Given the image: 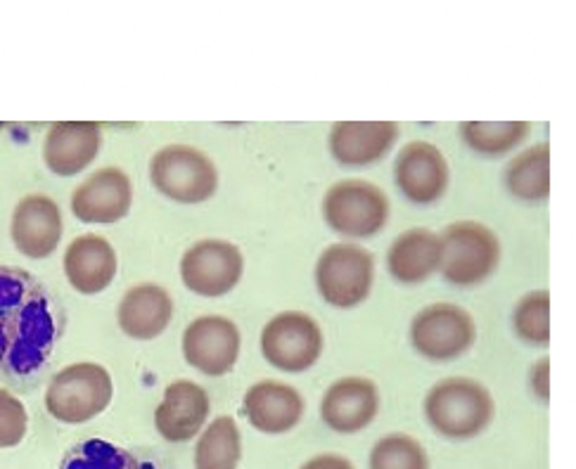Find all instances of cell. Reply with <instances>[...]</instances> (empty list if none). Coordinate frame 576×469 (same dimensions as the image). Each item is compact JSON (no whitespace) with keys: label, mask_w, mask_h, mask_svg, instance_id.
<instances>
[{"label":"cell","mask_w":576,"mask_h":469,"mask_svg":"<svg viewBox=\"0 0 576 469\" xmlns=\"http://www.w3.org/2000/svg\"><path fill=\"white\" fill-rule=\"evenodd\" d=\"M62 332V311L24 268L0 266V374L10 384L41 379Z\"/></svg>","instance_id":"1"},{"label":"cell","mask_w":576,"mask_h":469,"mask_svg":"<svg viewBox=\"0 0 576 469\" xmlns=\"http://www.w3.org/2000/svg\"><path fill=\"white\" fill-rule=\"evenodd\" d=\"M496 403L484 384L470 377H448L425 399L427 422L446 439H472L491 424Z\"/></svg>","instance_id":"2"},{"label":"cell","mask_w":576,"mask_h":469,"mask_svg":"<svg viewBox=\"0 0 576 469\" xmlns=\"http://www.w3.org/2000/svg\"><path fill=\"white\" fill-rule=\"evenodd\" d=\"M441 240V275L451 285L472 287L489 278L501 261V242L479 220H456L446 225Z\"/></svg>","instance_id":"3"},{"label":"cell","mask_w":576,"mask_h":469,"mask_svg":"<svg viewBox=\"0 0 576 469\" xmlns=\"http://www.w3.org/2000/svg\"><path fill=\"white\" fill-rule=\"evenodd\" d=\"M114 384L97 363H74L53 374L46 389V408L59 422L81 424L104 410L112 401Z\"/></svg>","instance_id":"4"},{"label":"cell","mask_w":576,"mask_h":469,"mask_svg":"<svg viewBox=\"0 0 576 469\" xmlns=\"http://www.w3.org/2000/svg\"><path fill=\"white\" fill-rule=\"evenodd\" d=\"M152 185L180 204L207 202L219 187V171L202 150L190 145H166L149 164Z\"/></svg>","instance_id":"5"},{"label":"cell","mask_w":576,"mask_h":469,"mask_svg":"<svg viewBox=\"0 0 576 469\" xmlns=\"http://www.w3.org/2000/svg\"><path fill=\"white\" fill-rule=\"evenodd\" d=\"M375 280V258L353 242H337L315 263V287L335 308H353L368 299Z\"/></svg>","instance_id":"6"},{"label":"cell","mask_w":576,"mask_h":469,"mask_svg":"<svg viewBox=\"0 0 576 469\" xmlns=\"http://www.w3.org/2000/svg\"><path fill=\"white\" fill-rule=\"evenodd\" d=\"M323 216L335 233L363 240L384 228L389 218V200L378 185L368 180H340L325 195Z\"/></svg>","instance_id":"7"},{"label":"cell","mask_w":576,"mask_h":469,"mask_svg":"<svg viewBox=\"0 0 576 469\" xmlns=\"http://www.w3.org/2000/svg\"><path fill=\"white\" fill-rule=\"evenodd\" d=\"M323 329L301 311L278 313L261 332L263 358L282 372H304L323 353Z\"/></svg>","instance_id":"8"},{"label":"cell","mask_w":576,"mask_h":469,"mask_svg":"<svg viewBox=\"0 0 576 469\" xmlns=\"http://www.w3.org/2000/svg\"><path fill=\"white\" fill-rule=\"evenodd\" d=\"M477 339V325L456 303H431L411 323V344L429 361H451L463 356Z\"/></svg>","instance_id":"9"},{"label":"cell","mask_w":576,"mask_h":469,"mask_svg":"<svg viewBox=\"0 0 576 469\" xmlns=\"http://www.w3.org/2000/svg\"><path fill=\"white\" fill-rule=\"evenodd\" d=\"M245 258L225 240H199L180 258L183 285L199 296H223L240 283Z\"/></svg>","instance_id":"10"},{"label":"cell","mask_w":576,"mask_h":469,"mask_svg":"<svg viewBox=\"0 0 576 469\" xmlns=\"http://www.w3.org/2000/svg\"><path fill=\"white\" fill-rule=\"evenodd\" d=\"M183 356L209 377L230 372L240 356V329L223 316H199L183 332Z\"/></svg>","instance_id":"11"},{"label":"cell","mask_w":576,"mask_h":469,"mask_svg":"<svg viewBox=\"0 0 576 469\" xmlns=\"http://www.w3.org/2000/svg\"><path fill=\"white\" fill-rule=\"evenodd\" d=\"M448 162L431 142L415 140L398 152L394 162V180L406 200L415 204L436 202L448 187Z\"/></svg>","instance_id":"12"},{"label":"cell","mask_w":576,"mask_h":469,"mask_svg":"<svg viewBox=\"0 0 576 469\" xmlns=\"http://www.w3.org/2000/svg\"><path fill=\"white\" fill-rule=\"evenodd\" d=\"M133 202L131 178L121 169L107 166L88 175L71 192V213L81 223H116Z\"/></svg>","instance_id":"13"},{"label":"cell","mask_w":576,"mask_h":469,"mask_svg":"<svg viewBox=\"0 0 576 469\" xmlns=\"http://www.w3.org/2000/svg\"><path fill=\"white\" fill-rule=\"evenodd\" d=\"M62 211L46 195L24 197L12 211V242L24 256L48 258L62 240Z\"/></svg>","instance_id":"14"},{"label":"cell","mask_w":576,"mask_h":469,"mask_svg":"<svg viewBox=\"0 0 576 469\" xmlns=\"http://www.w3.org/2000/svg\"><path fill=\"white\" fill-rule=\"evenodd\" d=\"M380 410V391L365 377H342L325 391L320 417L340 434L361 432Z\"/></svg>","instance_id":"15"},{"label":"cell","mask_w":576,"mask_h":469,"mask_svg":"<svg viewBox=\"0 0 576 469\" xmlns=\"http://www.w3.org/2000/svg\"><path fill=\"white\" fill-rule=\"evenodd\" d=\"M209 394L195 382L178 379L164 391V399L154 410V427L171 443H183L199 434L209 417Z\"/></svg>","instance_id":"16"},{"label":"cell","mask_w":576,"mask_h":469,"mask_svg":"<svg viewBox=\"0 0 576 469\" xmlns=\"http://www.w3.org/2000/svg\"><path fill=\"white\" fill-rule=\"evenodd\" d=\"M102 145V131L93 121H59L50 126L43 142V159L55 175L81 173L93 164Z\"/></svg>","instance_id":"17"},{"label":"cell","mask_w":576,"mask_h":469,"mask_svg":"<svg viewBox=\"0 0 576 469\" xmlns=\"http://www.w3.org/2000/svg\"><path fill=\"white\" fill-rule=\"evenodd\" d=\"M396 137L394 121H340L330 131V152L344 166H368L391 150Z\"/></svg>","instance_id":"18"},{"label":"cell","mask_w":576,"mask_h":469,"mask_svg":"<svg viewBox=\"0 0 576 469\" xmlns=\"http://www.w3.org/2000/svg\"><path fill=\"white\" fill-rule=\"evenodd\" d=\"M245 412L254 429L263 434H282L299 424L304 399L295 386L263 379L245 394Z\"/></svg>","instance_id":"19"},{"label":"cell","mask_w":576,"mask_h":469,"mask_svg":"<svg viewBox=\"0 0 576 469\" xmlns=\"http://www.w3.org/2000/svg\"><path fill=\"white\" fill-rule=\"evenodd\" d=\"M64 275L81 294H100L116 275V251L104 237L81 235L64 251Z\"/></svg>","instance_id":"20"},{"label":"cell","mask_w":576,"mask_h":469,"mask_svg":"<svg viewBox=\"0 0 576 469\" xmlns=\"http://www.w3.org/2000/svg\"><path fill=\"white\" fill-rule=\"evenodd\" d=\"M119 327L133 339H154L174 318V299L159 285L131 287L119 303Z\"/></svg>","instance_id":"21"},{"label":"cell","mask_w":576,"mask_h":469,"mask_svg":"<svg viewBox=\"0 0 576 469\" xmlns=\"http://www.w3.org/2000/svg\"><path fill=\"white\" fill-rule=\"evenodd\" d=\"M441 266V240L436 233L413 228L398 235L387 251V268L398 283L415 285L427 280Z\"/></svg>","instance_id":"22"},{"label":"cell","mask_w":576,"mask_h":469,"mask_svg":"<svg viewBox=\"0 0 576 469\" xmlns=\"http://www.w3.org/2000/svg\"><path fill=\"white\" fill-rule=\"evenodd\" d=\"M505 187L522 202H546L550 195V147L548 142L527 147L505 169Z\"/></svg>","instance_id":"23"},{"label":"cell","mask_w":576,"mask_h":469,"mask_svg":"<svg viewBox=\"0 0 576 469\" xmlns=\"http://www.w3.org/2000/svg\"><path fill=\"white\" fill-rule=\"evenodd\" d=\"M59 469H162L154 457H142L102 439H88L71 446Z\"/></svg>","instance_id":"24"},{"label":"cell","mask_w":576,"mask_h":469,"mask_svg":"<svg viewBox=\"0 0 576 469\" xmlns=\"http://www.w3.org/2000/svg\"><path fill=\"white\" fill-rule=\"evenodd\" d=\"M242 455L240 429L232 417H216L195 448V469H237Z\"/></svg>","instance_id":"25"},{"label":"cell","mask_w":576,"mask_h":469,"mask_svg":"<svg viewBox=\"0 0 576 469\" xmlns=\"http://www.w3.org/2000/svg\"><path fill=\"white\" fill-rule=\"evenodd\" d=\"M527 121H463L461 135L463 140L479 154H505L527 137Z\"/></svg>","instance_id":"26"},{"label":"cell","mask_w":576,"mask_h":469,"mask_svg":"<svg viewBox=\"0 0 576 469\" xmlns=\"http://www.w3.org/2000/svg\"><path fill=\"white\" fill-rule=\"evenodd\" d=\"M512 325L524 341L546 346L550 341V294L546 289L524 294L514 306Z\"/></svg>","instance_id":"27"},{"label":"cell","mask_w":576,"mask_h":469,"mask_svg":"<svg viewBox=\"0 0 576 469\" xmlns=\"http://www.w3.org/2000/svg\"><path fill=\"white\" fill-rule=\"evenodd\" d=\"M370 469H429V457L413 436L389 434L375 443Z\"/></svg>","instance_id":"28"},{"label":"cell","mask_w":576,"mask_h":469,"mask_svg":"<svg viewBox=\"0 0 576 469\" xmlns=\"http://www.w3.org/2000/svg\"><path fill=\"white\" fill-rule=\"evenodd\" d=\"M29 427V415L21 401L10 391L0 389V448H12L19 443Z\"/></svg>","instance_id":"29"},{"label":"cell","mask_w":576,"mask_h":469,"mask_svg":"<svg viewBox=\"0 0 576 469\" xmlns=\"http://www.w3.org/2000/svg\"><path fill=\"white\" fill-rule=\"evenodd\" d=\"M301 469H353V465L342 455H335V452H323V455H315L308 462H304Z\"/></svg>","instance_id":"30"},{"label":"cell","mask_w":576,"mask_h":469,"mask_svg":"<svg viewBox=\"0 0 576 469\" xmlns=\"http://www.w3.org/2000/svg\"><path fill=\"white\" fill-rule=\"evenodd\" d=\"M548 358H544V361H539L536 363V367H534V372H531V386H534V391L541 396V399H548Z\"/></svg>","instance_id":"31"}]
</instances>
